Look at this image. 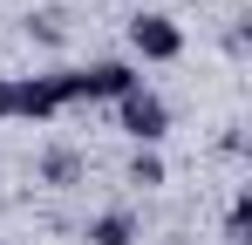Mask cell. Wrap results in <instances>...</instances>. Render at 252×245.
Listing matches in <instances>:
<instances>
[{"instance_id": "obj_1", "label": "cell", "mask_w": 252, "mask_h": 245, "mask_svg": "<svg viewBox=\"0 0 252 245\" xmlns=\"http://www.w3.org/2000/svg\"><path fill=\"white\" fill-rule=\"evenodd\" d=\"M129 48H136L143 61H170V55L184 48V34L170 28L164 14H143V21H129Z\"/></svg>"}, {"instance_id": "obj_2", "label": "cell", "mask_w": 252, "mask_h": 245, "mask_svg": "<svg viewBox=\"0 0 252 245\" xmlns=\"http://www.w3.org/2000/svg\"><path fill=\"white\" fill-rule=\"evenodd\" d=\"M129 89H136V68L129 61H95V68L75 75V95H129Z\"/></svg>"}, {"instance_id": "obj_3", "label": "cell", "mask_w": 252, "mask_h": 245, "mask_svg": "<svg viewBox=\"0 0 252 245\" xmlns=\"http://www.w3.org/2000/svg\"><path fill=\"white\" fill-rule=\"evenodd\" d=\"M123 129L143 136V143H157V136H164V102L143 95V89H129V95H123Z\"/></svg>"}, {"instance_id": "obj_4", "label": "cell", "mask_w": 252, "mask_h": 245, "mask_svg": "<svg viewBox=\"0 0 252 245\" xmlns=\"http://www.w3.org/2000/svg\"><path fill=\"white\" fill-rule=\"evenodd\" d=\"M89 239H95V245H129V218H123V211L95 218V225H89Z\"/></svg>"}, {"instance_id": "obj_5", "label": "cell", "mask_w": 252, "mask_h": 245, "mask_svg": "<svg viewBox=\"0 0 252 245\" xmlns=\"http://www.w3.org/2000/svg\"><path fill=\"white\" fill-rule=\"evenodd\" d=\"M136 184H164V163H157V157H136Z\"/></svg>"}, {"instance_id": "obj_6", "label": "cell", "mask_w": 252, "mask_h": 245, "mask_svg": "<svg viewBox=\"0 0 252 245\" xmlns=\"http://www.w3.org/2000/svg\"><path fill=\"white\" fill-rule=\"evenodd\" d=\"M0 116H14V82H0Z\"/></svg>"}]
</instances>
